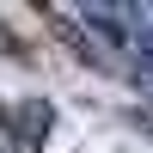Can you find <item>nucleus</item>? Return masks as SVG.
<instances>
[{
    "mask_svg": "<svg viewBox=\"0 0 153 153\" xmlns=\"http://www.w3.org/2000/svg\"><path fill=\"white\" fill-rule=\"evenodd\" d=\"M129 55H135V68L153 80V25H129Z\"/></svg>",
    "mask_w": 153,
    "mask_h": 153,
    "instance_id": "nucleus-1",
    "label": "nucleus"
},
{
    "mask_svg": "<svg viewBox=\"0 0 153 153\" xmlns=\"http://www.w3.org/2000/svg\"><path fill=\"white\" fill-rule=\"evenodd\" d=\"M43 129H49V104L37 98V104L19 110V135H25V141H43Z\"/></svg>",
    "mask_w": 153,
    "mask_h": 153,
    "instance_id": "nucleus-2",
    "label": "nucleus"
}]
</instances>
